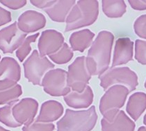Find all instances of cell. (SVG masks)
I'll list each match as a JSON object with an SVG mask.
<instances>
[{
    "mask_svg": "<svg viewBox=\"0 0 146 131\" xmlns=\"http://www.w3.org/2000/svg\"><path fill=\"white\" fill-rule=\"evenodd\" d=\"M114 36L111 33L102 31L98 34L86 58V65L91 76L102 75L108 70Z\"/></svg>",
    "mask_w": 146,
    "mask_h": 131,
    "instance_id": "obj_1",
    "label": "cell"
},
{
    "mask_svg": "<svg viewBox=\"0 0 146 131\" xmlns=\"http://www.w3.org/2000/svg\"><path fill=\"white\" fill-rule=\"evenodd\" d=\"M99 14V3L96 0L79 1L66 20V31L93 24Z\"/></svg>",
    "mask_w": 146,
    "mask_h": 131,
    "instance_id": "obj_2",
    "label": "cell"
},
{
    "mask_svg": "<svg viewBox=\"0 0 146 131\" xmlns=\"http://www.w3.org/2000/svg\"><path fill=\"white\" fill-rule=\"evenodd\" d=\"M98 121L96 107L86 110H66V115L58 122L59 131H91Z\"/></svg>",
    "mask_w": 146,
    "mask_h": 131,
    "instance_id": "obj_3",
    "label": "cell"
},
{
    "mask_svg": "<svg viewBox=\"0 0 146 131\" xmlns=\"http://www.w3.org/2000/svg\"><path fill=\"white\" fill-rule=\"evenodd\" d=\"M129 93V90L126 87L120 85L108 88L100 102V111L103 119L107 121L113 119L125 104Z\"/></svg>",
    "mask_w": 146,
    "mask_h": 131,
    "instance_id": "obj_4",
    "label": "cell"
},
{
    "mask_svg": "<svg viewBox=\"0 0 146 131\" xmlns=\"http://www.w3.org/2000/svg\"><path fill=\"white\" fill-rule=\"evenodd\" d=\"M100 86L104 90L120 85L126 87L130 92L135 90L139 84L136 74L127 67L110 68L100 76Z\"/></svg>",
    "mask_w": 146,
    "mask_h": 131,
    "instance_id": "obj_5",
    "label": "cell"
},
{
    "mask_svg": "<svg viewBox=\"0 0 146 131\" xmlns=\"http://www.w3.org/2000/svg\"><path fill=\"white\" fill-rule=\"evenodd\" d=\"M68 74V86L72 88L74 92H82L88 86L91 78L86 65V57L80 56L69 67Z\"/></svg>",
    "mask_w": 146,
    "mask_h": 131,
    "instance_id": "obj_6",
    "label": "cell"
},
{
    "mask_svg": "<svg viewBox=\"0 0 146 131\" xmlns=\"http://www.w3.org/2000/svg\"><path fill=\"white\" fill-rule=\"evenodd\" d=\"M67 77L68 74L63 69H57L50 71L42 81L44 90L52 96L67 95L70 92Z\"/></svg>",
    "mask_w": 146,
    "mask_h": 131,
    "instance_id": "obj_7",
    "label": "cell"
},
{
    "mask_svg": "<svg viewBox=\"0 0 146 131\" xmlns=\"http://www.w3.org/2000/svg\"><path fill=\"white\" fill-rule=\"evenodd\" d=\"M25 66L26 69V77L34 85L40 84L41 78L44 74L48 69L54 67L47 58L40 57L37 51L33 52L32 55L25 63Z\"/></svg>",
    "mask_w": 146,
    "mask_h": 131,
    "instance_id": "obj_8",
    "label": "cell"
},
{
    "mask_svg": "<svg viewBox=\"0 0 146 131\" xmlns=\"http://www.w3.org/2000/svg\"><path fill=\"white\" fill-rule=\"evenodd\" d=\"M134 42L129 38H120L115 42L112 67L126 64L133 60Z\"/></svg>",
    "mask_w": 146,
    "mask_h": 131,
    "instance_id": "obj_9",
    "label": "cell"
},
{
    "mask_svg": "<svg viewBox=\"0 0 146 131\" xmlns=\"http://www.w3.org/2000/svg\"><path fill=\"white\" fill-rule=\"evenodd\" d=\"M63 36L54 30H47L42 34L38 43L41 56L51 54L56 51L63 44Z\"/></svg>",
    "mask_w": 146,
    "mask_h": 131,
    "instance_id": "obj_10",
    "label": "cell"
},
{
    "mask_svg": "<svg viewBox=\"0 0 146 131\" xmlns=\"http://www.w3.org/2000/svg\"><path fill=\"white\" fill-rule=\"evenodd\" d=\"M102 131H134L136 124L123 110H120L111 121L102 119L101 121Z\"/></svg>",
    "mask_w": 146,
    "mask_h": 131,
    "instance_id": "obj_11",
    "label": "cell"
},
{
    "mask_svg": "<svg viewBox=\"0 0 146 131\" xmlns=\"http://www.w3.org/2000/svg\"><path fill=\"white\" fill-rule=\"evenodd\" d=\"M93 92L90 86H87L82 92L68 93L64 97L65 101L69 106L74 108H86L93 101Z\"/></svg>",
    "mask_w": 146,
    "mask_h": 131,
    "instance_id": "obj_12",
    "label": "cell"
},
{
    "mask_svg": "<svg viewBox=\"0 0 146 131\" xmlns=\"http://www.w3.org/2000/svg\"><path fill=\"white\" fill-rule=\"evenodd\" d=\"M146 110V94L136 92L130 96L127 104L126 110L134 121L138 120Z\"/></svg>",
    "mask_w": 146,
    "mask_h": 131,
    "instance_id": "obj_13",
    "label": "cell"
},
{
    "mask_svg": "<svg viewBox=\"0 0 146 131\" xmlns=\"http://www.w3.org/2000/svg\"><path fill=\"white\" fill-rule=\"evenodd\" d=\"M94 37L95 34L89 29L82 30L71 35L70 43L73 50L83 52L91 45Z\"/></svg>",
    "mask_w": 146,
    "mask_h": 131,
    "instance_id": "obj_14",
    "label": "cell"
},
{
    "mask_svg": "<svg viewBox=\"0 0 146 131\" xmlns=\"http://www.w3.org/2000/svg\"><path fill=\"white\" fill-rule=\"evenodd\" d=\"M75 1H58L45 9V11L52 20L56 22H64L67 14Z\"/></svg>",
    "mask_w": 146,
    "mask_h": 131,
    "instance_id": "obj_15",
    "label": "cell"
},
{
    "mask_svg": "<svg viewBox=\"0 0 146 131\" xmlns=\"http://www.w3.org/2000/svg\"><path fill=\"white\" fill-rule=\"evenodd\" d=\"M45 17L36 11H28L23 15V29L28 32H33L45 26Z\"/></svg>",
    "mask_w": 146,
    "mask_h": 131,
    "instance_id": "obj_16",
    "label": "cell"
},
{
    "mask_svg": "<svg viewBox=\"0 0 146 131\" xmlns=\"http://www.w3.org/2000/svg\"><path fill=\"white\" fill-rule=\"evenodd\" d=\"M102 6L104 13L111 18L122 17L126 12L127 6L123 0H103Z\"/></svg>",
    "mask_w": 146,
    "mask_h": 131,
    "instance_id": "obj_17",
    "label": "cell"
},
{
    "mask_svg": "<svg viewBox=\"0 0 146 131\" xmlns=\"http://www.w3.org/2000/svg\"><path fill=\"white\" fill-rule=\"evenodd\" d=\"M61 104L54 101L45 102L42 104L38 119L42 121H53L61 116L63 113Z\"/></svg>",
    "mask_w": 146,
    "mask_h": 131,
    "instance_id": "obj_18",
    "label": "cell"
},
{
    "mask_svg": "<svg viewBox=\"0 0 146 131\" xmlns=\"http://www.w3.org/2000/svg\"><path fill=\"white\" fill-rule=\"evenodd\" d=\"M73 56V53L67 44L64 43L59 51L50 55V58L57 64H64L69 62Z\"/></svg>",
    "mask_w": 146,
    "mask_h": 131,
    "instance_id": "obj_19",
    "label": "cell"
},
{
    "mask_svg": "<svg viewBox=\"0 0 146 131\" xmlns=\"http://www.w3.org/2000/svg\"><path fill=\"white\" fill-rule=\"evenodd\" d=\"M135 59L139 63L146 65V41L136 40L135 42Z\"/></svg>",
    "mask_w": 146,
    "mask_h": 131,
    "instance_id": "obj_20",
    "label": "cell"
},
{
    "mask_svg": "<svg viewBox=\"0 0 146 131\" xmlns=\"http://www.w3.org/2000/svg\"><path fill=\"white\" fill-rule=\"evenodd\" d=\"M135 34L141 38L146 39V14L141 15L134 22Z\"/></svg>",
    "mask_w": 146,
    "mask_h": 131,
    "instance_id": "obj_21",
    "label": "cell"
},
{
    "mask_svg": "<svg viewBox=\"0 0 146 131\" xmlns=\"http://www.w3.org/2000/svg\"><path fill=\"white\" fill-rule=\"evenodd\" d=\"M128 2L134 10H146V0H129Z\"/></svg>",
    "mask_w": 146,
    "mask_h": 131,
    "instance_id": "obj_22",
    "label": "cell"
},
{
    "mask_svg": "<svg viewBox=\"0 0 146 131\" xmlns=\"http://www.w3.org/2000/svg\"><path fill=\"white\" fill-rule=\"evenodd\" d=\"M31 2L35 6H38L39 8L47 9V8H49L55 2V1H31Z\"/></svg>",
    "mask_w": 146,
    "mask_h": 131,
    "instance_id": "obj_23",
    "label": "cell"
},
{
    "mask_svg": "<svg viewBox=\"0 0 146 131\" xmlns=\"http://www.w3.org/2000/svg\"><path fill=\"white\" fill-rule=\"evenodd\" d=\"M137 131H146V128L145 126H141V127L138 129Z\"/></svg>",
    "mask_w": 146,
    "mask_h": 131,
    "instance_id": "obj_24",
    "label": "cell"
},
{
    "mask_svg": "<svg viewBox=\"0 0 146 131\" xmlns=\"http://www.w3.org/2000/svg\"><path fill=\"white\" fill-rule=\"evenodd\" d=\"M143 124L144 125H145V127L146 128V114L145 115V116H144L143 117Z\"/></svg>",
    "mask_w": 146,
    "mask_h": 131,
    "instance_id": "obj_25",
    "label": "cell"
},
{
    "mask_svg": "<svg viewBox=\"0 0 146 131\" xmlns=\"http://www.w3.org/2000/svg\"><path fill=\"white\" fill-rule=\"evenodd\" d=\"M144 86H145V89H146V80H145V84H144Z\"/></svg>",
    "mask_w": 146,
    "mask_h": 131,
    "instance_id": "obj_26",
    "label": "cell"
}]
</instances>
